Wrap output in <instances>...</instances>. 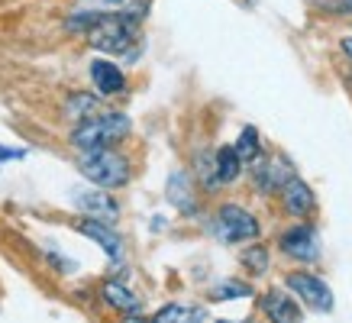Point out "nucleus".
<instances>
[{
	"label": "nucleus",
	"instance_id": "nucleus-1",
	"mask_svg": "<svg viewBox=\"0 0 352 323\" xmlns=\"http://www.w3.org/2000/svg\"><path fill=\"white\" fill-rule=\"evenodd\" d=\"M139 13H97V20L87 26V43L94 45L97 52H126L133 39H136Z\"/></svg>",
	"mask_w": 352,
	"mask_h": 323
},
{
	"label": "nucleus",
	"instance_id": "nucleus-2",
	"mask_svg": "<svg viewBox=\"0 0 352 323\" xmlns=\"http://www.w3.org/2000/svg\"><path fill=\"white\" fill-rule=\"evenodd\" d=\"M129 133V120L123 113H104V117H87L81 120L72 133V146L81 152L94 149H110L113 142H120Z\"/></svg>",
	"mask_w": 352,
	"mask_h": 323
},
{
	"label": "nucleus",
	"instance_id": "nucleus-3",
	"mask_svg": "<svg viewBox=\"0 0 352 323\" xmlns=\"http://www.w3.org/2000/svg\"><path fill=\"white\" fill-rule=\"evenodd\" d=\"M78 165H81V175H85L87 181L97 184V188H104V191H110V188H123V184L129 181V175H133L126 155H120L117 149L85 152Z\"/></svg>",
	"mask_w": 352,
	"mask_h": 323
},
{
	"label": "nucleus",
	"instance_id": "nucleus-4",
	"mask_svg": "<svg viewBox=\"0 0 352 323\" xmlns=\"http://www.w3.org/2000/svg\"><path fill=\"white\" fill-rule=\"evenodd\" d=\"M217 236L226 239V243H245V239H256L258 236V220L249 210L236 204L220 207L217 214Z\"/></svg>",
	"mask_w": 352,
	"mask_h": 323
},
{
	"label": "nucleus",
	"instance_id": "nucleus-5",
	"mask_svg": "<svg viewBox=\"0 0 352 323\" xmlns=\"http://www.w3.org/2000/svg\"><path fill=\"white\" fill-rule=\"evenodd\" d=\"M288 288L294 291L304 304H310L314 311H323V313L333 311V291H330V285L323 278H317V275H310V271H291Z\"/></svg>",
	"mask_w": 352,
	"mask_h": 323
},
{
	"label": "nucleus",
	"instance_id": "nucleus-6",
	"mask_svg": "<svg viewBox=\"0 0 352 323\" xmlns=\"http://www.w3.org/2000/svg\"><path fill=\"white\" fill-rule=\"evenodd\" d=\"M278 246H281L285 256L298 258V262H317V258H320V236H317V230L307 223L291 226L288 233L278 239Z\"/></svg>",
	"mask_w": 352,
	"mask_h": 323
},
{
	"label": "nucleus",
	"instance_id": "nucleus-7",
	"mask_svg": "<svg viewBox=\"0 0 352 323\" xmlns=\"http://www.w3.org/2000/svg\"><path fill=\"white\" fill-rule=\"evenodd\" d=\"M256 184H258V191H281L285 188V181L288 178H294V168H291V162L288 159H281V155H272V159L265 162H258L256 165Z\"/></svg>",
	"mask_w": 352,
	"mask_h": 323
},
{
	"label": "nucleus",
	"instance_id": "nucleus-8",
	"mask_svg": "<svg viewBox=\"0 0 352 323\" xmlns=\"http://www.w3.org/2000/svg\"><path fill=\"white\" fill-rule=\"evenodd\" d=\"M78 230H81L85 236H91V239H94L97 246L104 249V252H107V256L113 258V262H120V258H123V243H120V236H117V233H113V230H110L107 223H104V220H94V216H85V220L78 223Z\"/></svg>",
	"mask_w": 352,
	"mask_h": 323
},
{
	"label": "nucleus",
	"instance_id": "nucleus-9",
	"mask_svg": "<svg viewBox=\"0 0 352 323\" xmlns=\"http://www.w3.org/2000/svg\"><path fill=\"white\" fill-rule=\"evenodd\" d=\"M281 204H285V210L291 216H304L314 210V191L307 188V181H300L298 175H294L281 188Z\"/></svg>",
	"mask_w": 352,
	"mask_h": 323
},
{
	"label": "nucleus",
	"instance_id": "nucleus-10",
	"mask_svg": "<svg viewBox=\"0 0 352 323\" xmlns=\"http://www.w3.org/2000/svg\"><path fill=\"white\" fill-rule=\"evenodd\" d=\"M262 311L272 323H300V307L291 301L285 291H268L262 298Z\"/></svg>",
	"mask_w": 352,
	"mask_h": 323
},
{
	"label": "nucleus",
	"instance_id": "nucleus-11",
	"mask_svg": "<svg viewBox=\"0 0 352 323\" xmlns=\"http://www.w3.org/2000/svg\"><path fill=\"white\" fill-rule=\"evenodd\" d=\"M91 81H94V87L100 91V94H120L123 87H126V78H123V71H120L113 62H107V58H97V62H91Z\"/></svg>",
	"mask_w": 352,
	"mask_h": 323
},
{
	"label": "nucleus",
	"instance_id": "nucleus-12",
	"mask_svg": "<svg viewBox=\"0 0 352 323\" xmlns=\"http://www.w3.org/2000/svg\"><path fill=\"white\" fill-rule=\"evenodd\" d=\"M75 204L85 210V216H94V220H117L120 214V207L107 197V191H81Z\"/></svg>",
	"mask_w": 352,
	"mask_h": 323
},
{
	"label": "nucleus",
	"instance_id": "nucleus-13",
	"mask_svg": "<svg viewBox=\"0 0 352 323\" xmlns=\"http://www.w3.org/2000/svg\"><path fill=\"white\" fill-rule=\"evenodd\" d=\"M239 172H243V159L236 155L233 146H220L214 155V175L220 184H230L239 178Z\"/></svg>",
	"mask_w": 352,
	"mask_h": 323
},
{
	"label": "nucleus",
	"instance_id": "nucleus-14",
	"mask_svg": "<svg viewBox=\"0 0 352 323\" xmlns=\"http://www.w3.org/2000/svg\"><path fill=\"white\" fill-rule=\"evenodd\" d=\"M168 201L178 210H184V214H191L194 210V191H191V178L184 172H175L168 178Z\"/></svg>",
	"mask_w": 352,
	"mask_h": 323
},
{
	"label": "nucleus",
	"instance_id": "nucleus-15",
	"mask_svg": "<svg viewBox=\"0 0 352 323\" xmlns=\"http://www.w3.org/2000/svg\"><path fill=\"white\" fill-rule=\"evenodd\" d=\"M104 301H107L113 311H123V313L139 311V298L129 288H123L120 281H107V285H104Z\"/></svg>",
	"mask_w": 352,
	"mask_h": 323
},
{
	"label": "nucleus",
	"instance_id": "nucleus-16",
	"mask_svg": "<svg viewBox=\"0 0 352 323\" xmlns=\"http://www.w3.org/2000/svg\"><path fill=\"white\" fill-rule=\"evenodd\" d=\"M155 323H201L204 320V307H188V304H168L162 307L155 317Z\"/></svg>",
	"mask_w": 352,
	"mask_h": 323
},
{
	"label": "nucleus",
	"instance_id": "nucleus-17",
	"mask_svg": "<svg viewBox=\"0 0 352 323\" xmlns=\"http://www.w3.org/2000/svg\"><path fill=\"white\" fill-rule=\"evenodd\" d=\"M236 155L243 162H256L258 159V129L256 126H245L243 133H239V142L233 146Z\"/></svg>",
	"mask_w": 352,
	"mask_h": 323
},
{
	"label": "nucleus",
	"instance_id": "nucleus-18",
	"mask_svg": "<svg viewBox=\"0 0 352 323\" xmlns=\"http://www.w3.org/2000/svg\"><path fill=\"white\" fill-rule=\"evenodd\" d=\"M252 294V288L249 285H236V281H220L217 288H210V298H249Z\"/></svg>",
	"mask_w": 352,
	"mask_h": 323
},
{
	"label": "nucleus",
	"instance_id": "nucleus-19",
	"mask_svg": "<svg viewBox=\"0 0 352 323\" xmlns=\"http://www.w3.org/2000/svg\"><path fill=\"white\" fill-rule=\"evenodd\" d=\"M94 110H97L94 97H87V94H75V100H72V117H75V123L87 120L91 113H94Z\"/></svg>",
	"mask_w": 352,
	"mask_h": 323
},
{
	"label": "nucleus",
	"instance_id": "nucleus-20",
	"mask_svg": "<svg viewBox=\"0 0 352 323\" xmlns=\"http://www.w3.org/2000/svg\"><path fill=\"white\" fill-rule=\"evenodd\" d=\"M243 262L249 265L252 271H265V265H268V252L262 246H252V249H245L243 252Z\"/></svg>",
	"mask_w": 352,
	"mask_h": 323
},
{
	"label": "nucleus",
	"instance_id": "nucleus-21",
	"mask_svg": "<svg viewBox=\"0 0 352 323\" xmlns=\"http://www.w3.org/2000/svg\"><path fill=\"white\" fill-rule=\"evenodd\" d=\"M323 7L330 13H352V0H327Z\"/></svg>",
	"mask_w": 352,
	"mask_h": 323
},
{
	"label": "nucleus",
	"instance_id": "nucleus-22",
	"mask_svg": "<svg viewBox=\"0 0 352 323\" xmlns=\"http://www.w3.org/2000/svg\"><path fill=\"white\" fill-rule=\"evenodd\" d=\"M123 323H155V320H146V317H139V313H129Z\"/></svg>",
	"mask_w": 352,
	"mask_h": 323
},
{
	"label": "nucleus",
	"instance_id": "nucleus-23",
	"mask_svg": "<svg viewBox=\"0 0 352 323\" xmlns=\"http://www.w3.org/2000/svg\"><path fill=\"white\" fill-rule=\"evenodd\" d=\"M20 155H23V152H3V149H0V162H3V159H20Z\"/></svg>",
	"mask_w": 352,
	"mask_h": 323
},
{
	"label": "nucleus",
	"instance_id": "nucleus-24",
	"mask_svg": "<svg viewBox=\"0 0 352 323\" xmlns=\"http://www.w3.org/2000/svg\"><path fill=\"white\" fill-rule=\"evenodd\" d=\"M342 49H346V55H352V39H342Z\"/></svg>",
	"mask_w": 352,
	"mask_h": 323
},
{
	"label": "nucleus",
	"instance_id": "nucleus-25",
	"mask_svg": "<svg viewBox=\"0 0 352 323\" xmlns=\"http://www.w3.org/2000/svg\"><path fill=\"white\" fill-rule=\"evenodd\" d=\"M220 323H230V320H220Z\"/></svg>",
	"mask_w": 352,
	"mask_h": 323
}]
</instances>
